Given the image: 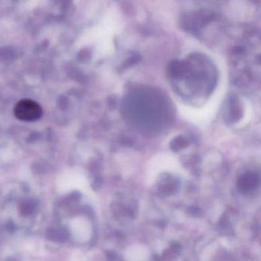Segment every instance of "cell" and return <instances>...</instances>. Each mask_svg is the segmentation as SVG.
<instances>
[{
	"instance_id": "7a4b0ae2",
	"label": "cell",
	"mask_w": 261,
	"mask_h": 261,
	"mask_svg": "<svg viewBox=\"0 0 261 261\" xmlns=\"http://www.w3.org/2000/svg\"><path fill=\"white\" fill-rule=\"evenodd\" d=\"M47 237L52 241L64 242L68 240V233L65 229H50L48 231Z\"/></svg>"
},
{
	"instance_id": "3957f363",
	"label": "cell",
	"mask_w": 261,
	"mask_h": 261,
	"mask_svg": "<svg viewBox=\"0 0 261 261\" xmlns=\"http://www.w3.org/2000/svg\"><path fill=\"white\" fill-rule=\"evenodd\" d=\"M35 208V203L34 201H30L28 202L25 203L22 205V212L25 214H29L32 212Z\"/></svg>"
},
{
	"instance_id": "277c9868",
	"label": "cell",
	"mask_w": 261,
	"mask_h": 261,
	"mask_svg": "<svg viewBox=\"0 0 261 261\" xmlns=\"http://www.w3.org/2000/svg\"><path fill=\"white\" fill-rule=\"evenodd\" d=\"M7 261H18L17 259H14V258H10V259H7Z\"/></svg>"
},
{
	"instance_id": "6da1fadb",
	"label": "cell",
	"mask_w": 261,
	"mask_h": 261,
	"mask_svg": "<svg viewBox=\"0 0 261 261\" xmlns=\"http://www.w3.org/2000/svg\"><path fill=\"white\" fill-rule=\"evenodd\" d=\"M42 113L39 104L32 100H21L14 107L15 116L22 121H35L41 118Z\"/></svg>"
}]
</instances>
